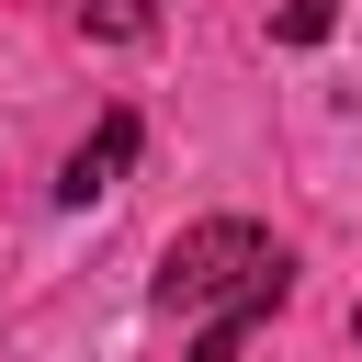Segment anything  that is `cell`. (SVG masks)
<instances>
[{"label": "cell", "instance_id": "cell-1", "mask_svg": "<svg viewBox=\"0 0 362 362\" xmlns=\"http://www.w3.org/2000/svg\"><path fill=\"white\" fill-rule=\"evenodd\" d=\"M170 317H272L283 294H294V260H283V238L272 226H249V215H204V226H181L170 238V260H158V283H147Z\"/></svg>", "mask_w": 362, "mask_h": 362}, {"label": "cell", "instance_id": "cell-2", "mask_svg": "<svg viewBox=\"0 0 362 362\" xmlns=\"http://www.w3.org/2000/svg\"><path fill=\"white\" fill-rule=\"evenodd\" d=\"M124 170H136V113L113 102V113H102V124H90V136L68 147V170H57V204H68V215H90V204H102V192L124 181Z\"/></svg>", "mask_w": 362, "mask_h": 362}, {"label": "cell", "instance_id": "cell-3", "mask_svg": "<svg viewBox=\"0 0 362 362\" xmlns=\"http://www.w3.org/2000/svg\"><path fill=\"white\" fill-rule=\"evenodd\" d=\"M79 34H102V45H147V34H158V0H79Z\"/></svg>", "mask_w": 362, "mask_h": 362}, {"label": "cell", "instance_id": "cell-4", "mask_svg": "<svg viewBox=\"0 0 362 362\" xmlns=\"http://www.w3.org/2000/svg\"><path fill=\"white\" fill-rule=\"evenodd\" d=\"M328 23H339V0H272V34L283 45H317Z\"/></svg>", "mask_w": 362, "mask_h": 362}, {"label": "cell", "instance_id": "cell-5", "mask_svg": "<svg viewBox=\"0 0 362 362\" xmlns=\"http://www.w3.org/2000/svg\"><path fill=\"white\" fill-rule=\"evenodd\" d=\"M238 339H249V317H204V339H192V362H238Z\"/></svg>", "mask_w": 362, "mask_h": 362}, {"label": "cell", "instance_id": "cell-6", "mask_svg": "<svg viewBox=\"0 0 362 362\" xmlns=\"http://www.w3.org/2000/svg\"><path fill=\"white\" fill-rule=\"evenodd\" d=\"M351 339H362V305H351Z\"/></svg>", "mask_w": 362, "mask_h": 362}]
</instances>
